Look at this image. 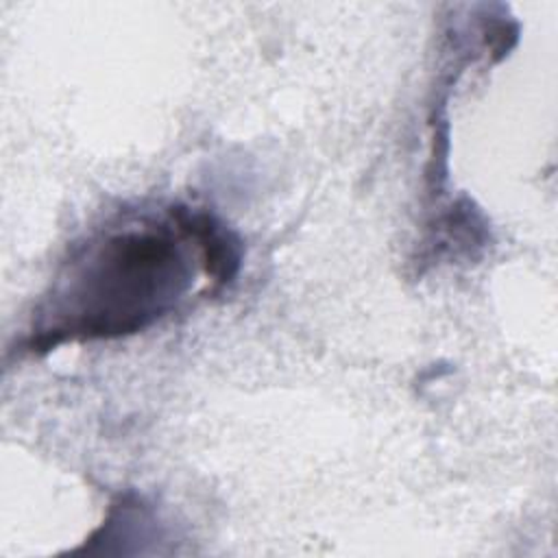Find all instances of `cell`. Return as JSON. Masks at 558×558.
<instances>
[{"label":"cell","mask_w":558,"mask_h":558,"mask_svg":"<svg viewBox=\"0 0 558 558\" xmlns=\"http://www.w3.org/2000/svg\"><path fill=\"white\" fill-rule=\"evenodd\" d=\"M238 264V240L207 211L172 207L163 216L122 218L74 248L33 320L26 349L137 333L177 310L198 266L225 286Z\"/></svg>","instance_id":"cell-1"}]
</instances>
